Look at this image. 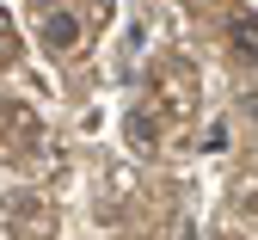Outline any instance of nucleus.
Listing matches in <instances>:
<instances>
[{
	"label": "nucleus",
	"instance_id": "nucleus-7",
	"mask_svg": "<svg viewBox=\"0 0 258 240\" xmlns=\"http://www.w3.org/2000/svg\"><path fill=\"white\" fill-rule=\"evenodd\" d=\"M240 111H246V117H258V86H240Z\"/></svg>",
	"mask_w": 258,
	"mask_h": 240
},
{
	"label": "nucleus",
	"instance_id": "nucleus-3",
	"mask_svg": "<svg viewBox=\"0 0 258 240\" xmlns=\"http://www.w3.org/2000/svg\"><path fill=\"white\" fill-rule=\"evenodd\" d=\"M228 37H234V56L240 62H258V13H234L228 19Z\"/></svg>",
	"mask_w": 258,
	"mask_h": 240
},
{
	"label": "nucleus",
	"instance_id": "nucleus-5",
	"mask_svg": "<svg viewBox=\"0 0 258 240\" xmlns=\"http://www.w3.org/2000/svg\"><path fill=\"white\" fill-rule=\"evenodd\" d=\"M203 148H209V154H228V148H234V129H228V123L215 117V123L203 129Z\"/></svg>",
	"mask_w": 258,
	"mask_h": 240
},
{
	"label": "nucleus",
	"instance_id": "nucleus-2",
	"mask_svg": "<svg viewBox=\"0 0 258 240\" xmlns=\"http://www.w3.org/2000/svg\"><path fill=\"white\" fill-rule=\"evenodd\" d=\"M123 135H129L136 154H154V148H160V111H154V105H129V111H123Z\"/></svg>",
	"mask_w": 258,
	"mask_h": 240
},
{
	"label": "nucleus",
	"instance_id": "nucleus-6",
	"mask_svg": "<svg viewBox=\"0 0 258 240\" xmlns=\"http://www.w3.org/2000/svg\"><path fill=\"white\" fill-rule=\"evenodd\" d=\"M0 62H13V19L0 13Z\"/></svg>",
	"mask_w": 258,
	"mask_h": 240
},
{
	"label": "nucleus",
	"instance_id": "nucleus-4",
	"mask_svg": "<svg viewBox=\"0 0 258 240\" xmlns=\"http://www.w3.org/2000/svg\"><path fill=\"white\" fill-rule=\"evenodd\" d=\"M0 129H13V135H25V148H37V117L25 105H13L7 92H0Z\"/></svg>",
	"mask_w": 258,
	"mask_h": 240
},
{
	"label": "nucleus",
	"instance_id": "nucleus-1",
	"mask_svg": "<svg viewBox=\"0 0 258 240\" xmlns=\"http://www.w3.org/2000/svg\"><path fill=\"white\" fill-rule=\"evenodd\" d=\"M37 43H43L49 56H80V43H86V25H80L74 13L49 7V13L37 19Z\"/></svg>",
	"mask_w": 258,
	"mask_h": 240
}]
</instances>
